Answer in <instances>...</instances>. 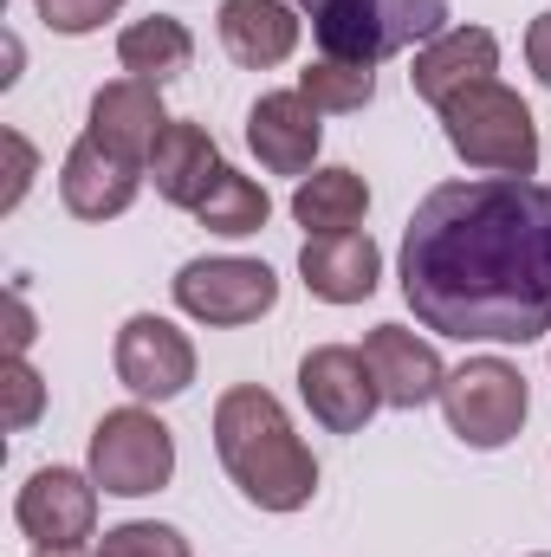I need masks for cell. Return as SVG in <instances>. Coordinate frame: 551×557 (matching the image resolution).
<instances>
[{
    "label": "cell",
    "mask_w": 551,
    "mask_h": 557,
    "mask_svg": "<svg viewBox=\"0 0 551 557\" xmlns=\"http://www.w3.org/2000/svg\"><path fill=\"white\" fill-rule=\"evenodd\" d=\"M500 72V39L487 33V26H448L441 39H428V46H415V98H428L434 111L448 104V98H461L467 85H487Z\"/></svg>",
    "instance_id": "5bb4252c"
},
{
    "label": "cell",
    "mask_w": 551,
    "mask_h": 557,
    "mask_svg": "<svg viewBox=\"0 0 551 557\" xmlns=\"http://www.w3.org/2000/svg\"><path fill=\"white\" fill-rule=\"evenodd\" d=\"M98 557H188V539L175 525H156V519H131V525H111L98 539Z\"/></svg>",
    "instance_id": "603a6c76"
},
{
    "label": "cell",
    "mask_w": 551,
    "mask_h": 557,
    "mask_svg": "<svg viewBox=\"0 0 551 557\" xmlns=\"http://www.w3.org/2000/svg\"><path fill=\"white\" fill-rule=\"evenodd\" d=\"M169 131V111H162V85H143V78H118V85H105L98 98H91V131L85 137H98L105 149H118V156H131L149 169V149L156 137Z\"/></svg>",
    "instance_id": "e0dca14e"
},
{
    "label": "cell",
    "mask_w": 551,
    "mask_h": 557,
    "mask_svg": "<svg viewBox=\"0 0 551 557\" xmlns=\"http://www.w3.org/2000/svg\"><path fill=\"white\" fill-rule=\"evenodd\" d=\"M403 298L461 344L551 337V188L532 175L428 188L403 227Z\"/></svg>",
    "instance_id": "6da1fadb"
},
{
    "label": "cell",
    "mask_w": 551,
    "mask_h": 557,
    "mask_svg": "<svg viewBox=\"0 0 551 557\" xmlns=\"http://www.w3.org/2000/svg\"><path fill=\"white\" fill-rule=\"evenodd\" d=\"M7 156H13V182H7L0 208H20V195H26V182H33V149H26V137H13V131H7Z\"/></svg>",
    "instance_id": "4316f807"
},
{
    "label": "cell",
    "mask_w": 551,
    "mask_h": 557,
    "mask_svg": "<svg viewBox=\"0 0 551 557\" xmlns=\"http://www.w3.org/2000/svg\"><path fill=\"white\" fill-rule=\"evenodd\" d=\"M215 454H221L228 480L241 486V499L260 512H298L318 493L311 447L292 434V416L260 383H241L215 403Z\"/></svg>",
    "instance_id": "7a4b0ae2"
},
{
    "label": "cell",
    "mask_w": 551,
    "mask_h": 557,
    "mask_svg": "<svg viewBox=\"0 0 551 557\" xmlns=\"http://www.w3.org/2000/svg\"><path fill=\"white\" fill-rule=\"evenodd\" d=\"M195 221H201L208 234H228V240H241V234H260V227L273 221V195H267L254 175H241V169H221V182L208 188V201L195 208Z\"/></svg>",
    "instance_id": "44dd1931"
},
{
    "label": "cell",
    "mask_w": 551,
    "mask_h": 557,
    "mask_svg": "<svg viewBox=\"0 0 551 557\" xmlns=\"http://www.w3.org/2000/svg\"><path fill=\"white\" fill-rule=\"evenodd\" d=\"M215 26H221L228 59L247 65V72H273V65H285L298 52V13H292V0H221Z\"/></svg>",
    "instance_id": "ac0fdd59"
},
{
    "label": "cell",
    "mask_w": 551,
    "mask_h": 557,
    "mask_svg": "<svg viewBox=\"0 0 551 557\" xmlns=\"http://www.w3.org/2000/svg\"><path fill=\"white\" fill-rule=\"evenodd\" d=\"M98 480L78 473V467H39L20 499H13V525L33 539V552H65V545H85L98 532Z\"/></svg>",
    "instance_id": "ba28073f"
},
{
    "label": "cell",
    "mask_w": 551,
    "mask_h": 557,
    "mask_svg": "<svg viewBox=\"0 0 551 557\" xmlns=\"http://www.w3.org/2000/svg\"><path fill=\"white\" fill-rule=\"evenodd\" d=\"M188 59H195V33H188L175 13H149V20H131V26L118 33V65H124L131 78H143V85L182 78Z\"/></svg>",
    "instance_id": "ffe728a7"
},
{
    "label": "cell",
    "mask_w": 551,
    "mask_h": 557,
    "mask_svg": "<svg viewBox=\"0 0 551 557\" xmlns=\"http://www.w3.org/2000/svg\"><path fill=\"white\" fill-rule=\"evenodd\" d=\"M370 214V182L357 169H311L292 188V221L305 234H351Z\"/></svg>",
    "instance_id": "d6986e66"
},
{
    "label": "cell",
    "mask_w": 551,
    "mask_h": 557,
    "mask_svg": "<svg viewBox=\"0 0 551 557\" xmlns=\"http://www.w3.org/2000/svg\"><path fill=\"white\" fill-rule=\"evenodd\" d=\"M221 169H228V162H221L215 137H208L201 124H182V117H169V131L149 149V182H156V195H162L169 208H201L208 188L221 182Z\"/></svg>",
    "instance_id": "2e32d148"
},
{
    "label": "cell",
    "mask_w": 551,
    "mask_h": 557,
    "mask_svg": "<svg viewBox=\"0 0 551 557\" xmlns=\"http://www.w3.org/2000/svg\"><path fill=\"white\" fill-rule=\"evenodd\" d=\"M33 7H39V20H46L52 33L85 39V33H98L105 20H118V7H124V0H33Z\"/></svg>",
    "instance_id": "cb8c5ba5"
},
{
    "label": "cell",
    "mask_w": 551,
    "mask_h": 557,
    "mask_svg": "<svg viewBox=\"0 0 551 557\" xmlns=\"http://www.w3.org/2000/svg\"><path fill=\"white\" fill-rule=\"evenodd\" d=\"M441 137L467 169L487 175H532L539 169V124L526 111L519 91H506L500 78L467 85L461 98L441 104Z\"/></svg>",
    "instance_id": "277c9868"
},
{
    "label": "cell",
    "mask_w": 551,
    "mask_h": 557,
    "mask_svg": "<svg viewBox=\"0 0 551 557\" xmlns=\"http://www.w3.org/2000/svg\"><path fill=\"white\" fill-rule=\"evenodd\" d=\"M298 91L318 104V117H325V111L351 117V111H364V104L377 98V72H370V65H351V59H318V65L298 72Z\"/></svg>",
    "instance_id": "7402d4cb"
},
{
    "label": "cell",
    "mask_w": 551,
    "mask_h": 557,
    "mask_svg": "<svg viewBox=\"0 0 551 557\" xmlns=\"http://www.w3.org/2000/svg\"><path fill=\"white\" fill-rule=\"evenodd\" d=\"M292 7L311 20L325 59H351V65L396 59L448 33V0H292Z\"/></svg>",
    "instance_id": "3957f363"
},
{
    "label": "cell",
    "mask_w": 551,
    "mask_h": 557,
    "mask_svg": "<svg viewBox=\"0 0 551 557\" xmlns=\"http://www.w3.org/2000/svg\"><path fill=\"white\" fill-rule=\"evenodd\" d=\"M318 143H325V124H318V104L305 91H267L247 111V149L273 175H298L305 182L311 162H318Z\"/></svg>",
    "instance_id": "7c38bea8"
},
{
    "label": "cell",
    "mask_w": 551,
    "mask_h": 557,
    "mask_svg": "<svg viewBox=\"0 0 551 557\" xmlns=\"http://www.w3.org/2000/svg\"><path fill=\"white\" fill-rule=\"evenodd\" d=\"M298 396H305L311 421L331 428V434H364L370 416L383 409V389H377L364 350H351V344H318V350H305V363H298Z\"/></svg>",
    "instance_id": "9c48e42d"
},
{
    "label": "cell",
    "mask_w": 551,
    "mask_h": 557,
    "mask_svg": "<svg viewBox=\"0 0 551 557\" xmlns=\"http://www.w3.org/2000/svg\"><path fill=\"white\" fill-rule=\"evenodd\" d=\"M175 305L195 318V324H208V331H234V324H254V318H267L279 305V278L267 260H234V253H221V260H188L182 273H175Z\"/></svg>",
    "instance_id": "52a82bcc"
},
{
    "label": "cell",
    "mask_w": 551,
    "mask_h": 557,
    "mask_svg": "<svg viewBox=\"0 0 551 557\" xmlns=\"http://www.w3.org/2000/svg\"><path fill=\"white\" fill-rule=\"evenodd\" d=\"M526 65L539 72V85L551 91V13H539V20L526 26Z\"/></svg>",
    "instance_id": "484cf974"
},
{
    "label": "cell",
    "mask_w": 551,
    "mask_h": 557,
    "mask_svg": "<svg viewBox=\"0 0 551 557\" xmlns=\"http://www.w3.org/2000/svg\"><path fill=\"white\" fill-rule=\"evenodd\" d=\"M143 175H149L143 162L118 156V149H105L98 137H78L72 149H65L59 195H65V208H72L78 221H118V214L137 201Z\"/></svg>",
    "instance_id": "8fae6325"
},
{
    "label": "cell",
    "mask_w": 551,
    "mask_h": 557,
    "mask_svg": "<svg viewBox=\"0 0 551 557\" xmlns=\"http://www.w3.org/2000/svg\"><path fill=\"white\" fill-rule=\"evenodd\" d=\"M111 363H118V383H124L137 403H175V396L195 383V344H188V331H175V324L156 318V311L124 318Z\"/></svg>",
    "instance_id": "30bf717a"
},
{
    "label": "cell",
    "mask_w": 551,
    "mask_h": 557,
    "mask_svg": "<svg viewBox=\"0 0 551 557\" xmlns=\"http://www.w3.org/2000/svg\"><path fill=\"white\" fill-rule=\"evenodd\" d=\"M298 278H305V292L311 298H325V305H364L370 292H377V278H383V253H377V240L370 234H305V247H298Z\"/></svg>",
    "instance_id": "4fadbf2b"
},
{
    "label": "cell",
    "mask_w": 551,
    "mask_h": 557,
    "mask_svg": "<svg viewBox=\"0 0 551 557\" xmlns=\"http://www.w3.org/2000/svg\"><path fill=\"white\" fill-rule=\"evenodd\" d=\"M539 557H546V552H539Z\"/></svg>",
    "instance_id": "f1b7e54d"
},
{
    "label": "cell",
    "mask_w": 551,
    "mask_h": 557,
    "mask_svg": "<svg viewBox=\"0 0 551 557\" xmlns=\"http://www.w3.org/2000/svg\"><path fill=\"white\" fill-rule=\"evenodd\" d=\"M7 396H13V409H7L13 428H33V421H39L46 389H39V376H33V363H26V357H7Z\"/></svg>",
    "instance_id": "d4e9b609"
},
{
    "label": "cell",
    "mask_w": 551,
    "mask_h": 557,
    "mask_svg": "<svg viewBox=\"0 0 551 557\" xmlns=\"http://www.w3.org/2000/svg\"><path fill=\"white\" fill-rule=\"evenodd\" d=\"M33 557H85L78 545H65V552H33Z\"/></svg>",
    "instance_id": "83f0119b"
},
{
    "label": "cell",
    "mask_w": 551,
    "mask_h": 557,
    "mask_svg": "<svg viewBox=\"0 0 551 557\" xmlns=\"http://www.w3.org/2000/svg\"><path fill=\"white\" fill-rule=\"evenodd\" d=\"M526 409H532L526 376H519V363H506V357H467V363L448 370V383H441L448 434H454L461 447H480V454L506 447V441L526 428Z\"/></svg>",
    "instance_id": "5b68a950"
},
{
    "label": "cell",
    "mask_w": 551,
    "mask_h": 557,
    "mask_svg": "<svg viewBox=\"0 0 551 557\" xmlns=\"http://www.w3.org/2000/svg\"><path fill=\"white\" fill-rule=\"evenodd\" d=\"M364 363H370V376H377V389H383V409H421V403H434L441 383H448L434 344L415 337V331H403V324H377V331L364 337Z\"/></svg>",
    "instance_id": "9a60e30c"
},
{
    "label": "cell",
    "mask_w": 551,
    "mask_h": 557,
    "mask_svg": "<svg viewBox=\"0 0 551 557\" xmlns=\"http://www.w3.org/2000/svg\"><path fill=\"white\" fill-rule=\"evenodd\" d=\"M175 473V434L149 409H111L91 428V480L118 499L162 493Z\"/></svg>",
    "instance_id": "8992f818"
}]
</instances>
